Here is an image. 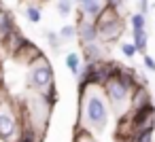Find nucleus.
Here are the masks:
<instances>
[{
    "label": "nucleus",
    "instance_id": "1",
    "mask_svg": "<svg viewBox=\"0 0 155 142\" xmlns=\"http://www.w3.org/2000/svg\"><path fill=\"white\" fill-rule=\"evenodd\" d=\"M79 100V127L87 129L89 134H102L104 127L108 125V119L113 115L110 104L102 91V87L98 85H89L85 87Z\"/></svg>",
    "mask_w": 155,
    "mask_h": 142
},
{
    "label": "nucleus",
    "instance_id": "2",
    "mask_svg": "<svg viewBox=\"0 0 155 142\" xmlns=\"http://www.w3.org/2000/svg\"><path fill=\"white\" fill-rule=\"evenodd\" d=\"M138 74L134 70L123 68L117 76L108 79L102 85V91L110 104V110H115L117 119L123 117L125 112H130V100H132V91L138 87Z\"/></svg>",
    "mask_w": 155,
    "mask_h": 142
},
{
    "label": "nucleus",
    "instance_id": "3",
    "mask_svg": "<svg viewBox=\"0 0 155 142\" xmlns=\"http://www.w3.org/2000/svg\"><path fill=\"white\" fill-rule=\"evenodd\" d=\"M21 138V117L19 108L15 110L13 100L0 104V140L2 142H17Z\"/></svg>",
    "mask_w": 155,
    "mask_h": 142
},
{
    "label": "nucleus",
    "instance_id": "4",
    "mask_svg": "<svg viewBox=\"0 0 155 142\" xmlns=\"http://www.w3.org/2000/svg\"><path fill=\"white\" fill-rule=\"evenodd\" d=\"M94 21H96V28H98V40H102V43H115V40L121 38V34H123V21H121L119 11L104 7Z\"/></svg>",
    "mask_w": 155,
    "mask_h": 142
},
{
    "label": "nucleus",
    "instance_id": "5",
    "mask_svg": "<svg viewBox=\"0 0 155 142\" xmlns=\"http://www.w3.org/2000/svg\"><path fill=\"white\" fill-rule=\"evenodd\" d=\"M53 83V68L49 64V60L43 55L41 60H36L30 68H28V87L34 89L36 93H43L45 89H49Z\"/></svg>",
    "mask_w": 155,
    "mask_h": 142
},
{
    "label": "nucleus",
    "instance_id": "6",
    "mask_svg": "<svg viewBox=\"0 0 155 142\" xmlns=\"http://www.w3.org/2000/svg\"><path fill=\"white\" fill-rule=\"evenodd\" d=\"M132 115V131L142 134V131H155V106H142L138 110H130Z\"/></svg>",
    "mask_w": 155,
    "mask_h": 142
},
{
    "label": "nucleus",
    "instance_id": "7",
    "mask_svg": "<svg viewBox=\"0 0 155 142\" xmlns=\"http://www.w3.org/2000/svg\"><path fill=\"white\" fill-rule=\"evenodd\" d=\"M77 38L81 40V45H89L98 40V28L94 19H85L83 15H79V24H77Z\"/></svg>",
    "mask_w": 155,
    "mask_h": 142
},
{
    "label": "nucleus",
    "instance_id": "8",
    "mask_svg": "<svg viewBox=\"0 0 155 142\" xmlns=\"http://www.w3.org/2000/svg\"><path fill=\"white\" fill-rule=\"evenodd\" d=\"M26 40H28V38L19 32V28H15V30H11L9 34H5L2 38H0V47H2V49L13 57V55L26 45Z\"/></svg>",
    "mask_w": 155,
    "mask_h": 142
},
{
    "label": "nucleus",
    "instance_id": "9",
    "mask_svg": "<svg viewBox=\"0 0 155 142\" xmlns=\"http://www.w3.org/2000/svg\"><path fill=\"white\" fill-rule=\"evenodd\" d=\"M43 57V51L34 45V43H30V40H26V45L13 55V60L15 62H19V64H28V66H32L36 60H41Z\"/></svg>",
    "mask_w": 155,
    "mask_h": 142
},
{
    "label": "nucleus",
    "instance_id": "10",
    "mask_svg": "<svg viewBox=\"0 0 155 142\" xmlns=\"http://www.w3.org/2000/svg\"><path fill=\"white\" fill-rule=\"evenodd\" d=\"M149 104H153V102H151V93H149V89H147L144 85H138V87L132 91L130 110H138V108H142V106H149Z\"/></svg>",
    "mask_w": 155,
    "mask_h": 142
},
{
    "label": "nucleus",
    "instance_id": "11",
    "mask_svg": "<svg viewBox=\"0 0 155 142\" xmlns=\"http://www.w3.org/2000/svg\"><path fill=\"white\" fill-rule=\"evenodd\" d=\"M83 47V57L85 62H102L104 60V47L96 40V43H89V45H81Z\"/></svg>",
    "mask_w": 155,
    "mask_h": 142
},
{
    "label": "nucleus",
    "instance_id": "12",
    "mask_svg": "<svg viewBox=\"0 0 155 142\" xmlns=\"http://www.w3.org/2000/svg\"><path fill=\"white\" fill-rule=\"evenodd\" d=\"M102 9H104L102 0H87L85 5L79 7V15H83L85 19H96V17L100 15Z\"/></svg>",
    "mask_w": 155,
    "mask_h": 142
},
{
    "label": "nucleus",
    "instance_id": "13",
    "mask_svg": "<svg viewBox=\"0 0 155 142\" xmlns=\"http://www.w3.org/2000/svg\"><path fill=\"white\" fill-rule=\"evenodd\" d=\"M17 26H15V19H13V15L0 5V38H2L5 34H9L11 30H15Z\"/></svg>",
    "mask_w": 155,
    "mask_h": 142
},
{
    "label": "nucleus",
    "instance_id": "14",
    "mask_svg": "<svg viewBox=\"0 0 155 142\" xmlns=\"http://www.w3.org/2000/svg\"><path fill=\"white\" fill-rule=\"evenodd\" d=\"M132 43H134V47H136V51L138 53H147V47H149V34H147V28L144 30H132Z\"/></svg>",
    "mask_w": 155,
    "mask_h": 142
},
{
    "label": "nucleus",
    "instance_id": "15",
    "mask_svg": "<svg viewBox=\"0 0 155 142\" xmlns=\"http://www.w3.org/2000/svg\"><path fill=\"white\" fill-rule=\"evenodd\" d=\"M64 62H66V68H68L74 76H79V72H81V68H83V60H81V55L72 51V53H68V55H66V60H64Z\"/></svg>",
    "mask_w": 155,
    "mask_h": 142
},
{
    "label": "nucleus",
    "instance_id": "16",
    "mask_svg": "<svg viewBox=\"0 0 155 142\" xmlns=\"http://www.w3.org/2000/svg\"><path fill=\"white\" fill-rule=\"evenodd\" d=\"M24 13H26V19L30 24H41V19H43V13H41V7L38 5H26L24 7Z\"/></svg>",
    "mask_w": 155,
    "mask_h": 142
},
{
    "label": "nucleus",
    "instance_id": "17",
    "mask_svg": "<svg viewBox=\"0 0 155 142\" xmlns=\"http://www.w3.org/2000/svg\"><path fill=\"white\" fill-rule=\"evenodd\" d=\"M58 34H60V38H62V43H64V40H74V38H77V26L66 24V26L60 28Z\"/></svg>",
    "mask_w": 155,
    "mask_h": 142
},
{
    "label": "nucleus",
    "instance_id": "18",
    "mask_svg": "<svg viewBox=\"0 0 155 142\" xmlns=\"http://www.w3.org/2000/svg\"><path fill=\"white\" fill-rule=\"evenodd\" d=\"M72 9H74L72 0H58V15L60 17H70L72 15Z\"/></svg>",
    "mask_w": 155,
    "mask_h": 142
},
{
    "label": "nucleus",
    "instance_id": "19",
    "mask_svg": "<svg viewBox=\"0 0 155 142\" xmlns=\"http://www.w3.org/2000/svg\"><path fill=\"white\" fill-rule=\"evenodd\" d=\"M130 24H132V30H144V26H147V17H144L142 13H136V15L130 17Z\"/></svg>",
    "mask_w": 155,
    "mask_h": 142
},
{
    "label": "nucleus",
    "instance_id": "20",
    "mask_svg": "<svg viewBox=\"0 0 155 142\" xmlns=\"http://www.w3.org/2000/svg\"><path fill=\"white\" fill-rule=\"evenodd\" d=\"M47 40H49V47H51L53 51H60V47H62V38H60V34H55V32H47Z\"/></svg>",
    "mask_w": 155,
    "mask_h": 142
},
{
    "label": "nucleus",
    "instance_id": "21",
    "mask_svg": "<svg viewBox=\"0 0 155 142\" xmlns=\"http://www.w3.org/2000/svg\"><path fill=\"white\" fill-rule=\"evenodd\" d=\"M119 49H121V53H123L125 57H130V60L138 53V51H136V47H134V43H121V45H119Z\"/></svg>",
    "mask_w": 155,
    "mask_h": 142
},
{
    "label": "nucleus",
    "instance_id": "22",
    "mask_svg": "<svg viewBox=\"0 0 155 142\" xmlns=\"http://www.w3.org/2000/svg\"><path fill=\"white\" fill-rule=\"evenodd\" d=\"M153 134H155V131H142V134H136V136H132V142H155Z\"/></svg>",
    "mask_w": 155,
    "mask_h": 142
},
{
    "label": "nucleus",
    "instance_id": "23",
    "mask_svg": "<svg viewBox=\"0 0 155 142\" xmlns=\"http://www.w3.org/2000/svg\"><path fill=\"white\" fill-rule=\"evenodd\" d=\"M102 5H104V7H108V9L119 11V9H121V5H123V0H102Z\"/></svg>",
    "mask_w": 155,
    "mask_h": 142
},
{
    "label": "nucleus",
    "instance_id": "24",
    "mask_svg": "<svg viewBox=\"0 0 155 142\" xmlns=\"http://www.w3.org/2000/svg\"><path fill=\"white\" fill-rule=\"evenodd\" d=\"M142 60H144V66H147L151 72H155V60H153L149 53H144V55H142Z\"/></svg>",
    "mask_w": 155,
    "mask_h": 142
},
{
    "label": "nucleus",
    "instance_id": "25",
    "mask_svg": "<svg viewBox=\"0 0 155 142\" xmlns=\"http://www.w3.org/2000/svg\"><path fill=\"white\" fill-rule=\"evenodd\" d=\"M138 9H140V13L147 17V13L151 11V9H149V0H140V2H138Z\"/></svg>",
    "mask_w": 155,
    "mask_h": 142
},
{
    "label": "nucleus",
    "instance_id": "26",
    "mask_svg": "<svg viewBox=\"0 0 155 142\" xmlns=\"http://www.w3.org/2000/svg\"><path fill=\"white\" fill-rule=\"evenodd\" d=\"M0 87H5V70H2V66H0Z\"/></svg>",
    "mask_w": 155,
    "mask_h": 142
},
{
    "label": "nucleus",
    "instance_id": "27",
    "mask_svg": "<svg viewBox=\"0 0 155 142\" xmlns=\"http://www.w3.org/2000/svg\"><path fill=\"white\" fill-rule=\"evenodd\" d=\"M115 142H132V138H115Z\"/></svg>",
    "mask_w": 155,
    "mask_h": 142
},
{
    "label": "nucleus",
    "instance_id": "28",
    "mask_svg": "<svg viewBox=\"0 0 155 142\" xmlns=\"http://www.w3.org/2000/svg\"><path fill=\"white\" fill-rule=\"evenodd\" d=\"M72 2H74V5H79V7H81V5H85V2H87V0H72Z\"/></svg>",
    "mask_w": 155,
    "mask_h": 142
}]
</instances>
